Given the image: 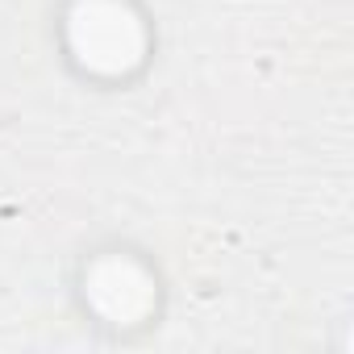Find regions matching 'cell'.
<instances>
[{
	"mask_svg": "<svg viewBox=\"0 0 354 354\" xmlns=\"http://www.w3.org/2000/svg\"><path fill=\"white\" fill-rule=\"evenodd\" d=\"M84 292L92 300V308L100 317H109L113 325H133L154 304V283L133 259H100V263H92V271L84 279Z\"/></svg>",
	"mask_w": 354,
	"mask_h": 354,
	"instance_id": "2",
	"label": "cell"
},
{
	"mask_svg": "<svg viewBox=\"0 0 354 354\" xmlns=\"http://www.w3.org/2000/svg\"><path fill=\"white\" fill-rule=\"evenodd\" d=\"M67 38H71L75 59L100 75L129 71L146 46L142 21L121 0H80L67 21Z\"/></svg>",
	"mask_w": 354,
	"mask_h": 354,
	"instance_id": "1",
	"label": "cell"
}]
</instances>
